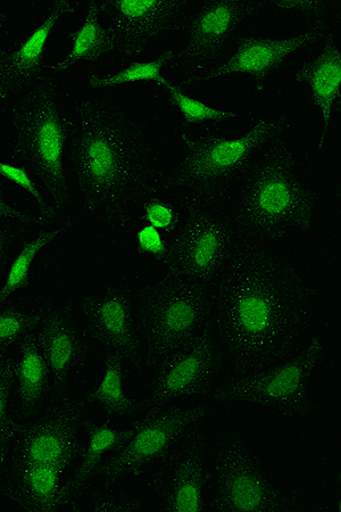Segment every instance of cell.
<instances>
[{"label":"cell","mask_w":341,"mask_h":512,"mask_svg":"<svg viewBox=\"0 0 341 512\" xmlns=\"http://www.w3.org/2000/svg\"><path fill=\"white\" fill-rule=\"evenodd\" d=\"M311 322L310 288L279 254L237 253L213 288L212 329L231 376L288 358L310 340Z\"/></svg>","instance_id":"cell-1"},{"label":"cell","mask_w":341,"mask_h":512,"mask_svg":"<svg viewBox=\"0 0 341 512\" xmlns=\"http://www.w3.org/2000/svg\"><path fill=\"white\" fill-rule=\"evenodd\" d=\"M138 242L141 247L149 251H162L163 243L157 229L153 227L143 228L138 233Z\"/></svg>","instance_id":"cell-33"},{"label":"cell","mask_w":341,"mask_h":512,"mask_svg":"<svg viewBox=\"0 0 341 512\" xmlns=\"http://www.w3.org/2000/svg\"><path fill=\"white\" fill-rule=\"evenodd\" d=\"M73 10L71 2L60 0L26 40L12 48L0 46V102H15L46 78L44 56L48 41L58 22Z\"/></svg>","instance_id":"cell-14"},{"label":"cell","mask_w":341,"mask_h":512,"mask_svg":"<svg viewBox=\"0 0 341 512\" xmlns=\"http://www.w3.org/2000/svg\"><path fill=\"white\" fill-rule=\"evenodd\" d=\"M126 435V429L110 425H94L89 429L85 449L82 452L80 464L71 482L73 489L85 486L101 468V462L107 454L118 449Z\"/></svg>","instance_id":"cell-25"},{"label":"cell","mask_w":341,"mask_h":512,"mask_svg":"<svg viewBox=\"0 0 341 512\" xmlns=\"http://www.w3.org/2000/svg\"><path fill=\"white\" fill-rule=\"evenodd\" d=\"M184 4L174 0H114L110 31L116 47L135 54L170 31Z\"/></svg>","instance_id":"cell-15"},{"label":"cell","mask_w":341,"mask_h":512,"mask_svg":"<svg viewBox=\"0 0 341 512\" xmlns=\"http://www.w3.org/2000/svg\"><path fill=\"white\" fill-rule=\"evenodd\" d=\"M88 319L106 357L119 358L127 371L144 367L138 328V297L131 289L111 286L97 293L88 304Z\"/></svg>","instance_id":"cell-13"},{"label":"cell","mask_w":341,"mask_h":512,"mask_svg":"<svg viewBox=\"0 0 341 512\" xmlns=\"http://www.w3.org/2000/svg\"><path fill=\"white\" fill-rule=\"evenodd\" d=\"M210 490L209 509L218 512L293 510L237 427L224 429L211 443Z\"/></svg>","instance_id":"cell-8"},{"label":"cell","mask_w":341,"mask_h":512,"mask_svg":"<svg viewBox=\"0 0 341 512\" xmlns=\"http://www.w3.org/2000/svg\"><path fill=\"white\" fill-rule=\"evenodd\" d=\"M77 452L76 423L68 415H58L27 436L20 453V465L68 467Z\"/></svg>","instance_id":"cell-18"},{"label":"cell","mask_w":341,"mask_h":512,"mask_svg":"<svg viewBox=\"0 0 341 512\" xmlns=\"http://www.w3.org/2000/svg\"><path fill=\"white\" fill-rule=\"evenodd\" d=\"M51 375L39 345L32 337L23 344L21 358L15 367V379L24 411H31L43 400Z\"/></svg>","instance_id":"cell-23"},{"label":"cell","mask_w":341,"mask_h":512,"mask_svg":"<svg viewBox=\"0 0 341 512\" xmlns=\"http://www.w3.org/2000/svg\"><path fill=\"white\" fill-rule=\"evenodd\" d=\"M11 122L16 147L28 161L47 194L61 208L69 202L64 165L69 122L55 82L44 79L12 103Z\"/></svg>","instance_id":"cell-6"},{"label":"cell","mask_w":341,"mask_h":512,"mask_svg":"<svg viewBox=\"0 0 341 512\" xmlns=\"http://www.w3.org/2000/svg\"><path fill=\"white\" fill-rule=\"evenodd\" d=\"M295 78L304 84L321 115L322 142L327 138L335 105L341 93V52L330 45L316 59L299 69Z\"/></svg>","instance_id":"cell-19"},{"label":"cell","mask_w":341,"mask_h":512,"mask_svg":"<svg viewBox=\"0 0 341 512\" xmlns=\"http://www.w3.org/2000/svg\"><path fill=\"white\" fill-rule=\"evenodd\" d=\"M213 410L212 404L201 401L147 410L126 428L118 449L99 468V476L108 485L148 476L174 451L203 434Z\"/></svg>","instance_id":"cell-7"},{"label":"cell","mask_w":341,"mask_h":512,"mask_svg":"<svg viewBox=\"0 0 341 512\" xmlns=\"http://www.w3.org/2000/svg\"><path fill=\"white\" fill-rule=\"evenodd\" d=\"M156 85L162 87L168 93L171 102L182 114L185 122L189 125H201V123L212 121H224L236 118L237 114L227 110L210 106L198 99L188 96L171 81L163 76L156 81Z\"/></svg>","instance_id":"cell-28"},{"label":"cell","mask_w":341,"mask_h":512,"mask_svg":"<svg viewBox=\"0 0 341 512\" xmlns=\"http://www.w3.org/2000/svg\"><path fill=\"white\" fill-rule=\"evenodd\" d=\"M326 358V344L319 337L310 338L276 365L221 381L207 401L263 411L284 420H303L316 410L310 386Z\"/></svg>","instance_id":"cell-4"},{"label":"cell","mask_w":341,"mask_h":512,"mask_svg":"<svg viewBox=\"0 0 341 512\" xmlns=\"http://www.w3.org/2000/svg\"><path fill=\"white\" fill-rule=\"evenodd\" d=\"M176 56V52L168 51L155 60L135 62L118 72L101 77H90L86 86L94 90H103L136 84V82L153 81L156 84V81L162 77L165 65H168Z\"/></svg>","instance_id":"cell-27"},{"label":"cell","mask_w":341,"mask_h":512,"mask_svg":"<svg viewBox=\"0 0 341 512\" xmlns=\"http://www.w3.org/2000/svg\"><path fill=\"white\" fill-rule=\"evenodd\" d=\"M281 129L280 119L268 117L240 136L190 140L180 165L182 181L195 191H212L243 167L262 145L276 138Z\"/></svg>","instance_id":"cell-11"},{"label":"cell","mask_w":341,"mask_h":512,"mask_svg":"<svg viewBox=\"0 0 341 512\" xmlns=\"http://www.w3.org/2000/svg\"><path fill=\"white\" fill-rule=\"evenodd\" d=\"M66 467L60 465H20L18 499L23 509L58 511L68 498V487L62 485Z\"/></svg>","instance_id":"cell-21"},{"label":"cell","mask_w":341,"mask_h":512,"mask_svg":"<svg viewBox=\"0 0 341 512\" xmlns=\"http://www.w3.org/2000/svg\"><path fill=\"white\" fill-rule=\"evenodd\" d=\"M15 367L13 362L0 363V442L11 439L14 432L10 418V399L15 382Z\"/></svg>","instance_id":"cell-31"},{"label":"cell","mask_w":341,"mask_h":512,"mask_svg":"<svg viewBox=\"0 0 341 512\" xmlns=\"http://www.w3.org/2000/svg\"><path fill=\"white\" fill-rule=\"evenodd\" d=\"M240 219L257 241L303 234L314 227V196L289 148L274 151L257 170L241 200Z\"/></svg>","instance_id":"cell-3"},{"label":"cell","mask_w":341,"mask_h":512,"mask_svg":"<svg viewBox=\"0 0 341 512\" xmlns=\"http://www.w3.org/2000/svg\"><path fill=\"white\" fill-rule=\"evenodd\" d=\"M236 254L227 218L205 211L180 231L170 252L168 275L213 289Z\"/></svg>","instance_id":"cell-10"},{"label":"cell","mask_w":341,"mask_h":512,"mask_svg":"<svg viewBox=\"0 0 341 512\" xmlns=\"http://www.w3.org/2000/svg\"><path fill=\"white\" fill-rule=\"evenodd\" d=\"M71 158L82 204L89 216L101 221L121 219L152 176L146 131L135 120L101 106L82 110Z\"/></svg>","instance_id":"cell-2"},{"label":"cell","mask_w":341,"mask_h":512,"mask_svg":"<svg viewBox=\"0 0 341 512\" xmlns=\"http://www.w3.org/2000/svg\"><path fill=\"white\" fill-rule=\"evenodd\" d=\"M0 177L23 189L45 216H49V214L52 213L45 196L40 192V189L35 184V181L32 180L26 169L0 160Z\"/></svg>","instance_id":"cell-30"},{"label":"cell","mask_w":341,"mask_h":512,"mask_svg":"<svg viewBox=\"0 0 341 512\" xmlns=\"http://www.w3.org/2000/svg\"><path fill=\"white\" fill-rule=\"evenodd\" d=\"M40 318L32 313L8 309L0 311V343H11L35 328Z\"/></svg>","instance_id":"cell-29"},{"label":"cell","mask_w":341,"mask_h":512,"mask_svg":"<svg viewBox=\"0 0 341 512\" xmlns=\"http://www.w3.org/2000/svg\"><path fill=\"white\" fill-rule=\"evenodd\" d=\"M248 10L247 4L235 0H219L204 5L191 22L184 51L186 59L193 63L214 59L244 22Z\"/></svg>","instance_id":"cell-17"},{"label":"cell","mask_w":341,"mask_h":512,"mask_svg":"<svg viewBox=\"0 0 341 512\" xmlns=\"http://www.w3.org/2000/svg\"><path fill=\"white\" fill-rule=\"evenodd\" d=\"M312 33L288 37H248L240 40L227 60L213 72L214 78L244 74L257 82L262 90L274 71L310 43Z\"/></svg>","instance_id":"cell-16"},{"label":"cell","mask_w":341,"mask_h":512,"mask_svg":"<svg viewBox=\"0 0 341 512\" xmlns=\"http://www.w3.org/2000/svg\"><path fill=\"white\" fill-rule=\"evenodd\" d=\"M156 508L165 512L209 510L211 442L204 433L182 445L148 475Z\"/></svg>","instance_id":"cell-12"},{"label":"cell","mask_w":341,"mask_h":512,"mask_svg":"<svg viewBox=\"0 0 341 512\" xmlns=\"http://www.w3.org/2000/svg\"><path fill=\"white\" fill-rule=\"evenodd\" d=\"M102 6L90 3L85 20L73 37L68 56L54 66L56 72H65L80 63H93L112 51L115 41L110 29L101 21Z\"/></svg>","instance_id":"cell-22"},{"label":"cell","mask_w":341,"mask_h":512,"mask_svg":"<svg viewBox=\"0 0 341 512\" xmlns=\"http://www.w3.org/2000/svg\"><path fill=\"white\" fill-rule=\"evenodd\" d=\"M213 289L166 274L139 293L138 328L144 367L153 370L212 329Z\"/></svg>","instance_id":"cell-5"},{"label":"cell","mask_w":341,"mask_h":512,"mask_svg":"<svg viewBox=\"0 0 341 512\" xmlns=\"http://www.w3.org/2000/svg\"><path fill=\"white\" fill-rule=\"evenodd\" d=\"M0 219L23 221L27 220L26 214L16 209L10 202L6 200L2 189H0Z\"/></svg>","instance_id":"cell-35"},{"label":"cell","mask_w":341,"mask_h":512,"mask_svg":"<svg viewBox=\"0 0 341 512\" xmlns=\"http://www.w3.org/2000/svg\"><path fill=\"white\" fill-rule=\"evenodd\" d=\"M39 348L51 375L61 382L78 365L85 346L74 322L69 317L56 313L44 321Z\"/></svg>","instance_id":"cell-20"},{"label":"cell","mask_w":341,"mask_h":512,"mask_svg":"<svg viewBox=\"0 0 341 512\" xmlns=\"http://www.w3.org/2000/svg\"><path fill=\"white\" fill-rule=\"evenodd\" d=\"M146 219L155 229H165L173 224V212L163 203L155 202L148 206Z\"/></svg>","instance_id":"cell-32"},{"label":"cell","mask_w":341,"mask_h":512,"mask_svg":"<svg viewBox=\"0 0 341 512\" xmlns=\"http://www.w3.org/2000/svg\"><path fill=\"white\" fill-rule=\"evenodd\" d=\"M224 368L218 338L213 329L207 330L151 370L144 400L146 410L207 400L221 382Z\"/></svg>","instance_id":"cell-9"},{"label":"cell","mask_w":341,"mask_h":512,"mask_svg":"<svg viewBox=\"0 0 341 512\" xmlns=\"http://www.w3.org/2000/svg\"><path fill=\"white\" fill-rule=\"evenodd\" d=\"M127 369L119 358L108 355L104 370L93 392V400L99 408L113 417H132L139 411L138 404L124 388Z\"/></svg>","instance_id":"cell-24"},{"label":"cell","mask_w":341,"mask_h":512,"mask_svg":"<svg viewBox=\"0 0 341 512\" xmlns=\"http://www.w3.org/2000/svg\"><path fill=\"white\" fill-rule=\"evenodd\" d=\"M5 246H6V237L2 233V231H0V261H2L4 252H5Z\"/></svg>","instance_id":"cell-36"},{"label":"cell","mask_w":341,"mask_h":512,"mask_svg":"<svg viewBox=\"0 0 341 512\" xmlns=\"http://www.w3.org/2000/svg\"><path fill=\"white\" fill-rule=\"evenodd\" d=\"M324 3L316 2V0H282V2L274 3V7L282 11H314L320 8Z\"/></svg>","instance_id":"cell-34"},{"label":"cell","mask_w":341,"mask_h":512,"mask_svg":"<svg viewBox=\"0 0 341 512\" xmlns=\"http://www.w3.org/2000/svg\"><path fill=\"white\" fill-rule=\"evenodd\" d=\"M58 235H60L58 229L47 230L32 238L30 242L22 247L10 268H8L4 284L0 287V303L6 301L13 293L27 285L33 262Z\"/></svg>","instance_id":"cell-26"}]
</instances>
